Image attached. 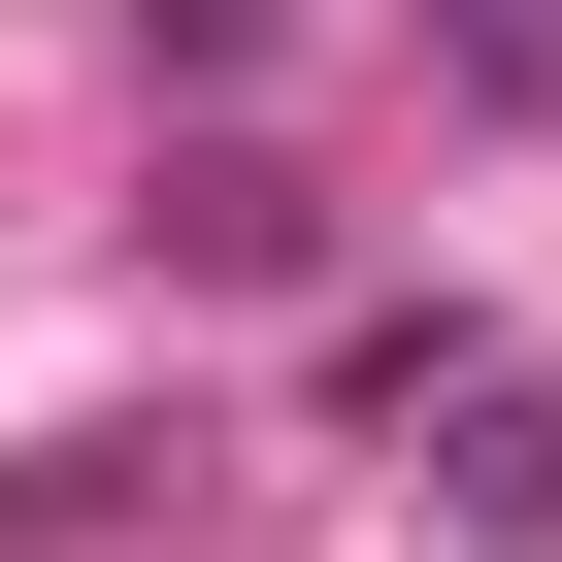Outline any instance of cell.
Instances as JSON below:
<instances>
[{"instance_id": "1", "label": "cell", "mask_w": 562, "mask_h": 562, "mask_svg": "<svg viewBox=\"0 0 562 562\" xmlns=\"http://www.w3.org/2000/svg\"><path fill=\"white\" fill-rule=\"evenodd\" d=\"M166 265H199V299H299V265H331V199L265 166V133H199V166H166Z\"/></svg>"}, {"instance_id": "4", "label": "cell", "mask_w": 562, "mask_h": 562, "mask_svg": "<svg viewBox=\"0 0 562 562\" xmlns=\"http://www.w3.org/2000/svg\"><path fill=\"white\" fill-rule=\"evenodd\" d=\"M430 34H463V100H562V0H430Z\"/></svg>"}, {"instance_id": "3", "label": "cell", "mask_w": 562, "mask_h": 562, "mask_svg": "<svg viewBox=\"0 0 562 562\" xmlns=\"http://www.w3.org/2000/svg\"><path fill=\"white\" fill-rule=\"evenodd\" d=\"M265 34H299V0H133V67H166V100H265Z\"/></svg>"}, {"instance_id": "2", "label": "cell", "mask_w": 562, "mask_h": 562, "mask_svg": "<svg viewBox=\"0 0 562 562\" xmlns=\"http://www.w3.org/2000/svg\"><path fill=\"white\" fill-rule=\"evenodd\" d=\"M430 496H463L496 562H562V397H496V364H463V397H430Z\"/></svg>"}]
</instances>
